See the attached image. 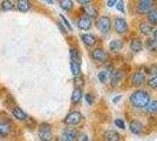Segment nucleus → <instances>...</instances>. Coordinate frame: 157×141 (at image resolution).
Segmentation results:
<instances>
[{
	"label": "nucleus",
	"mask_w": 157,
	"mask_h": 141,
	"mask_svg": "<svg viewBox=\"0 0 157 141\" xmlns=\"http://www.w3.org/2000/svg\"><path fill=\"white\" fill-rule=\"evenodd\" d=\"M94 25L101 35L108 37L113 29V19L109 14H100L94 20Z\"/></svg>",
	"instance_id": "nucleus-1"
},
{
	"label": "nucleus",
	"mask_w": 157,
	"mask_h": 141,
	"mask_svg": "<svg viewBox=\"0 0 157 141\" xmlns=\"http://www.w3.org/2000/svg\"><path fill=\"white\" fill-rule=\"evenodd\" d=\"M151 37L155 38L157 40V26H155V28H154V31H152V33H151Z\"/></svg>",
	"instance_id": "nucleus-40"
},
{
	"label": "nucleus",
	"mask_w": 157,
	"mask_h": 141,
	"mask_svg": "<svg viewBox=\"0 0 157 141\" xmlns=\"http://www.w3.org/2000/svg\"><path fill=\"white\" fill-rule=\"evenodd\" d=\"M145 109L150 114H157V100H150L149 104L145 106Z\"/></svg>",
	"instance_id": "nucleus-28"
},
{
	"label": "nucleus",
	"mask_w": 157,
	"mask_h": 141,
	"mask_svg": "<svg viewBox=\"0 0 157 141\" xmlns=\"http://www.w3.org/2000/svg\"><path fill=\"white\" fill-rule=\"evenodd\" d=\"M144 81H145V74H144L143 72H141V71L135 72V73L132 74V76H131V84H132V86H135V87L142 86L144 84Z\"/></svg>",
	"instance_id": "nucleus-18"
},
{
	"label": "nucleus",
	"mask_w": 157,
	"mask_h": 141,
	"mask_svg": "<svg viewBox=\"0 0 157 141\" xmlns=\"http://www.w3.org/2000/svg\"><path fill=\"white\" fill-rule=\"evenodd\" d=\"M78 139V132L71 127H67L62 131L60 141H76Z\"/></svg>",
	"instance_id": "nucleus-14"
},
{
	"label": "nucleus",
	"mask_w": 157,
	"mask_h": 141,
	"mask_svg": "<svg viewBox=\"0 0 157 141\" xmlns=\"http://www.w3.org/2000/svg\"><path fill=\"white\" fill-rule=\"evenodd\" d=\"M13 127L10 122L7 121H0V136L1 138H6L12 133Z\"/></svg>",
	"instance_id": "nucleus-19"
},
{
	"label": "nucleus",
	"mask_w": 157,
	"mask_h": 141,
	"mask_svg": "<svg viewBox=\"0 0 157 141\" xmlns=\"http://www.w3.org/2000/svg\"><path fill=\"white\" fill-rule=\"evenodd\" d=\"M103 141H121V135L115 131H107L103 134Z\"/></svg>",
	"instance_id": "nucleus-22"
},
{
	"label": "nucleus",
	"mask_w": 157,
	"mask_h": 141,
	"mask_svg": "<svg viewBox=\"0 0 157 141\" xmlns=\"http://www.w3.org/2000/svg\"><path fill=\"white\" fill-rule=\"evenodd\" d=\"M115 7H116V10H117L121 14H125V12H127V11H125V1L124 0H117V2H116Z\"/></svg>",
	"instance_id": "nucleus-33"
},
{
	"label": "nucleus",
	"mask_w": 157,
	"mask_h": 141,
	"mask_svg": "<svg viewBox=\"0 0 157 141\" xmlns=\"http://www.w3.org/2000/svg\"><path fill=\"white\" fill-rule=\"evenodd\" d=\"M145 20L149 21L151 25L157 26V6L150 10L148 13L145 14Z\"/></svg>",
	"instance_id": "nucleus-23"
},
{
	"label": "nucleus",
	"mask_w": 157,
	"mask_h": 141,
	"mask_svg": "<svg viewBox=\"0 0 157 141\" xmlns=\"http://www.w3.org/2000/svg\"><path fill=\"white\" fill-rule=\"evenodd\" d=\"M121 98H122L121 95H117V96H115V98L113 99V102H115V104H116V102H118V101H120V99H121Z\"/></svg>",
	"instance_id": "nucleus-41"
},
{
	"label": "nucleus",
	"mask_w": 157,
	"mask_h": 141,
	"mask_svg": "<svg viewBox=\"0 0 157 141\" xmlns=\"http://www.w3.org/2000/svg\"><path fill=\"white\" fill-rule=\"evenodd\" d=\"M124 47V42L122 39H118V38H115V39H111L109 45H108V49L109 52L114 54H117L120 53Z\"/></svg>",
	"instance_id": "nucleus-13"
},
{
	"label": "nucleus",
	"mask_w": 157,
	"mask_h": 141,
	"mask_svg": "<svg viewBox=\"0 0 157 141\" xmlns=\"http://www.w3.org/2000/svg\"><path fill=\"white\" fill-rule=\"evenodd\" d=\"M148 86L152 89H156L157 88V75H152L150 79L148 80Z\"/></svg>",
	"instance_id": "nucleus-34"
},
{
	"label": "nucleus",
	"mask_w": 157,
	"mask_h": 141,
	"mask_svg": "<svg viewBox=\"0 0 157 141\" xmlns=\"http://www.w3.org/2000/svg\"><path fill=\"white\" fill-rule=\"evenodd\" d=\"M14 8V1L13 0H1L0 1V11L2 12H8L13 11Z\"/></svg>",
	"instance_id": "nucleus-26"
},
{
	"label": "nucleus",
	"mask_w": 157,
	"mask_h": 141,
	"mask_svg": "<svg viewBox=\"0 0 157 141\" xmlns=\"http://www.w3.org/2000/svg\"><path fill=\"white\" fill-rule=\"evenodd\" d=\"M81 141H89V139H88L87 136H83V138H82V140H81Z\"/></svg>",
	"instance_id": "nucleus-43"
},
{
	"label": "nucleus",
	"mask_w": 157,
	"mask_h": 141,
	"mask_svg": "<svg viewBox=\"0 0 157 141\" xmlns=\"http://www.w3.org/2000/svg\"><path fill=\"white\" fill-rule=\"evenodd\" d=\"M47 5H53L54 4V0H44Z\"/></svg>",
	"instance_id": "nucleus-42"
},
{
	"label": "nucleus",
	"mask_w": 157,
	"mask_h": 141,
	"mask_svg": "<svg viewBox=\"0 0 157 141\" xmlns=\"http://www.w3.org/2000/svg\"><path fill=\"white\" fill-rule=\"evenodd\" d=\"M59 18H60V20L62 21V24L65 25V27L68 29V32H71V33H73V26H72V24L69 22V20L66 18L63 14H59Z\"/></svg>",
	"instance_id": "nucleus-31"
},
{
	"label": "nucleus",
	"mask_w": 157,
	"mask_h": 141,
	"mask_svg": "<svg viewBox=\"0 0 157 141\" xmlns=\"http://www.w3.org/2000/svg\"><path fill=\"white\" fill-rule=\"evenodd\" d=\"M69 58H71V61H73V62L81 64V53H80L78 47H71L69 48Z\"/></svg>",
	"instance_id": "nucleus-24"
},
{
	"label": "nucleus",
	"mask_w": 157,
	"mask_h": 141,
	"mask_svg": "<svg viewBox=\"0 0 157 141\" xmlns=\"http://www.w3.org/2000/svg\"><path fill=\"white\" fill-rule=\"evenodd\" d=\"M94 26V20L86 17L83 14H80L78 19H76V27H78L80 31H83V32H88L90 31Z\"/></svg>",
	"instance_id": "nucleus-7"
},
{
	"label": "nucleus",
	"mask_w": 157,
	"mask_h": 141,
	"mask_svg": "<svg viewBox=\"0 0 157 141\" xmlns=\"http://www.w3.org/2000/svg\"><path fill=\"white\" fill-rule=\"evenodd\" d=\"M124 78V71L123 69H115L110 74V86L111 87H116L118 84L123 80Z\"/></svg>",
	"instance_id": "nucleus-16"
},
{
	"label": "nucleus",
	"mask_w": 157,
	"mask_h": 141,
	"mask_svg": "<svg viewBox=\"0 0 157 141\" xmlns=\"http://www.w3.org/2000/svg\"><path fill=\"white\" fill-rule=\"evenodd\" d=\"M144 48V42L142 39H140L137 37L135 38H131L130 42H129V49H130L132 53H140L142 52Z\"/></svg>",
	"instance_id": "nucleus-15"
},
{
	"label": "nucleus",
	"mask_w": 157,
	"mask_h": 141,
	"mask_svg": "<svg viewBox=\"0 0 157 141\" xmlns=\"http://www.w3.org/2000/svg\"><path fill=\"white\" fill-rule=\"evenodd\" d=\"M113 28L117 35L122 37V35L128 34V32H129V22H128L125 17L116 15L113 19Z\"/></svg>",
	"instance_id": "nucleus-4"
},
{
	"label": "nucleus",
	"mask_w": 157,
	"mask_h": 141,
	"mask_svg": "<svg viewBox=\"0 0 157 141\" xmlns=\"http://www.w3.org/2000/svg\"><path fill=\"white\" fill-rule=\"evenodd\" d=\"M69 67H71V72L74 76H78L81 74V64H78V62H73L71 61L69 64Z\"/></svg>",
	"instance_id": "nucleus-29"
},
{
	"label": "nucleus",
	"mask_w": 157,
	"mask_h": 141,
	"mask_svg": "<svg viewBox=\"0 0 157 141\" xmlns=\"http://www.w3.org/2000/svg\"><path fill=\"white\" fill-rule=\"evenodd\" d=\"M80 39L87 48H94L98 44V35L93 33H82L80 35Z\"/></svg>",
	"instance_id": "nucleus-10"
},
{
	"label": "nucleus",
	"mask_w": 157,
	"mask_h": 141,
	"mask_svg": "<svg viewBox=\"0 0 157 141\" xmlns=\"http://www.w3.org/2000/svg\"><path fill=\"white\" fill-rule=\"evenodd\" d=\"M39 139L41 141H52L53 140V132L52 126L47 122H42L39 126Z\"/></svg>",
	"instance_id": "nucleus-8"
},
{
	"label": "nucleus",
	"mask_w": 157,
	"mask_h": 141,
	"mask_svg": "<svg viewBox=\"0 0 157 141\" xmlns=\"http://www.w3.org/2000/svg\"><path fill=\"white\" fill-rule=\"evenodd\" d=\"M59 7L67 13H72L75 10V1L74 0H58Z\"/></svg>",
	"instance_id": "nucleus-17"
},
{
	"label": "nucleus",
	"mask_w": 157,
	"mask_h": 141,
	"mask_svg": "<svg viewBox=\"0 0 157 141\" xmlns=\"http://www.w3.org/2000/svg\"><path fill=\"white\" fill-rule=\"evenodd\" d=\"M98 78L102 84H105V82L108 81V79L110 78V74L108 73L107 69H105V71H100V72L98 73Z\"/></svg>",
	"instance_id": "nucleus-30"
},
{
	"label": "nucleus",
	"mask_w": 157,
	"mask_h": 141,
	"mask_svg": "<svg viewBox=\"0 0 157 141\" xmlns=\"http://www.w3.org/2000/svg\"><path fill=\"white\" fill-rule=\"evenodd\" d=\"M143 123L140 122L138 120H132L129 125V129L132 134L135 135H140L142 132H143Z\"/></svg>",
	"instance_id": "nucleus-20"
},
{
	"label": "nucleus",
	"mask_w": 157,
	"mask_h": 141,
	"mask_svg": "<svg viewBox=\"0 0 157 141\" xmlns=\"http://www.w3.org/2000/svg\"><path fill=\"white\" fill-rule=\"evenodd\" d=\"M85 99H86V101H87V104H88V105H90V106H92L93 104H94V96H93V94L87 93L85 95Z\"/></svg>",
	"instance_id": "nucleus-38"
},
{
	"label": "nucleus",
	"mask_w": 157,
	"mask_h": 141,
	"mask_svg": "<svg viewBox=\"0 0 157 141\" xmlns=\"http://www.w3.org/2000/svg\"><path fill=\"white\" fill-rule=\"evenodd\" d=\"M157 6V0H135V13L138 17H145L150 10Z\"/></svg>",
	"instance_id": "nucleus-3"
},
{
	"label": "nucleus",
	"mask_w": 157,
	"mask_h": 141,
	"mask_svg": "<svg viewBox=\"0 0 157 141\" xmlns=\"http://www.w3.org/2000/svg\"><path fill=\"white\" fill-rule=\"evenodd\" d=\"M154 28H155V26L151 25L150 22L147 20H142L138 24V32L143 37H150Z\"/></svg>",
	"instance_id": "nucleus-12"
},
{
	"label": "nucleus",
	"mask_w": 157,
	"mask_h": 141,
	"mask_svg": "<svg viewBox=\"0 0 157 141\" xmlns=\"http://www.w3.org/2000/svg\"><path fill=\"white\" fill-rule=\"evenodd\" d=\"M85 85V80L81 76V74L78 76H74V87L75 88H82Z\"/></svg>",
	"instance_id": "nucleus-32"
},
{
	"label": "nucleus",
	"mask_w": 157,
	"mask_h": 141,
	"mask_svg": "<svg viewBox=\"0 0 157 141\" xmlns=\"http://www.w3.org/2000/svg\"><path fill=\"white\" fill-rule=\"evenodd\" d=\"M114 123H115V126L118 127L120 129H125V123L122 119H116V120L114 121Z\"/></svg>",
	"instance_id": "nucleus-37"
},
{
	"label": "nucleus",
	"mask_w": 157,
	"mask_h": 141,
	"mask_svg": "<svg viewBox=\"0 0 157 141\" xmlns=\"http://www.w3.org/2000/svg\"><path fill=\"white\" fill-rule=\"evenodd\" d=\"M116 2H117V0H107L105 1V6L108 8H113V7H115Z\"/></svg>",
	"instance_id": "nucleus-39"
},
{
	"label": "nucleus",
	"mask_w": 157,
	"mask_h": 141,
	"mask_svg": "<svg viewBox=\"0 0 157 141\" xmlns=\"http://www.w3.org/2000/svg\"><path fill=\"white\" fill-rule=\"evenodd\" d=\"M82 99V88H74L72 93V98H71V101H72L73 105H78V102Z\"/></svg>",
	"instance_id": "nucleus-27"
},
{
	"label": "nucleus",
	"mask_w": 157,
	"mask_h": 141,
	"mask_svg": "<svg viewBox=\"0 0 157 141\" xmlns=\"http://www.w3.org/2000/svg\"><path fill=\"white\" fill-rule=\"evenodd\" d=\"M56 26H58V28L60 29V32L63 34V35H67V34H68V29L66 28L65 25L62 24V21H61V20L56 21Z\"/></svg>",
	"instance_id": "nucleus-35"
},
{
	"label": "nucleus",
	"mask_w": 157,
	"mask_h": 141,
	"mask_svg": "<svg viewBox=\"0 0 157 141\" xmlns=\"http://www.w3.org/2000/svg\"><path fill=\"white\" fill-rule=\"evenodd\" d=\"M90 58L96 64H107L108 59H109V55H108V52L103 47L95 46L90 52Z\"/></svg>",
	"instance_id": "nucleus-5"
},
{
	"label": "nucleus",
	"mask_w": 157,
	"mask_h": 141,
	"mask_svg": "<svg viewBox=\"0 0 157 141\" xmlns=\"http://www.w3.org/2000/svg\"><path fill=\"white\" fill-rule=\"evenodd\" d=\"M78 6H86V5H89V4H93L95 0H74Z\"/></svg>",
	"instance_id": "nucleus-36"
},
{
	"label": "nucleus",
	"mask_w": 157,
	"mask_h": 141,
	"mask_svg": "<svg viewBox=\"0 0 157 141\" xmlns=\"http://www.w3.org/2000/svg\"><path fill=\"white\" fill-rule=\"evenodd\" d=\"M0 141H1V136H0Z\"/></svg>",
	"instance_id": "nucleus-44"
},
{
	"label": "nucleus",
	"mask_w": 157,
	"mask_h": 141,
	"mask_svg": "<svg viewBox=\"0 0 157 141\" xmlns=\"http://www.w3.org/2000/svg\"><path fill=\"white\" fill-rule=\"evenodd\" d=\"M12 115H13V118H15L17 120L19 121H26L28 119L27 114L20 107H14L12 109Z\"/></svg>",
	"instance_id": "nucleus-25"
},
{
	"label": "nucleus",
	"mask_w": 157,
	"mask_h": 141,
	"mask_svg": "<svg viewBox=\"0 0 157 141\" xmlns=\"http://www.w3.org/2000/svg\"><path fill=\"white\" fill-rule=\"evenodd\" d=\"M80 12H81V14H83L86 17L95 20V19H98V17L100 15V8L93 2V4L86 5V6H80Z\"/></svg>",
	"instance_id": "nucleus-6"
},
{
	"label": "nucleus",
	"mask_w": 157,
	"mask_h": 141,
	"mask_svg": "<svg viewBox=\"0 0 157 141\" xmlns=\"http://www.w3.org/2000/svg\"><path fill=\"white\" fill-rule=\"evenodd\" d=\"M144 46L147 47L148 51H150L152 53H157V40L152 37H147V39L144 41Z\"/></svg>",
	"instance_id": "nucleus-21"
},
{
	"label": "nucleus",
	"mask_w": 157,
	"mask_h": 141,
	"mask_svg": "<svg viewBox=\"0 0 157 141\" xmlns=\"http://www.w3.org/2000/svg\"><path fill=\"white\" fill-rule=\"evenodd\" d=\"M83 119L82 114L78 112V111H74V112H71L66 115V118L63 119V122H65L67 126H76L78 125Z\"/></svg>",
	"instance_id": "nucleus-9"
},
{
	"label": "nucleus",
	"mask_w": 157,
	"mask_h": 141,
	"mask_svg": "<svg viewBox=\"0 0 157 141\" xmlns=\"http://www.w3.org/2000/svg\"><path fill=\"white\" fill-rule=\"evenodd\" d=\"M150 100H151L150 95H149V93L147 91H144V89L135 91L130 95V98H129L131 106L135 108H144L149 104Z\"/></svg>",
	"instance_id": "nucleus-2"
},
{
	"label": "nucleus",
	"mask_w": 157,
	"mask_h": 141,
	"mask_svg": "<svg viewBox=\"0 0 157 141\" xmlns=\"http://www.w3.org/2000/svg\"><path fill=\"white\" fill-rule=\"evenodd\" d=\"M14 7L17 11H19L21 13H27L33 8V1L32 0H15Z\"/></svg>",
	"instance_id": "nucleus-11"
}]
</instances>
